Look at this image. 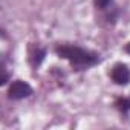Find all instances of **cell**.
Returning a JSON list of instances; mask_svg holds the SVG:
<instances>
[{"mask_svg": "<svg viewBox=\"0 0 130 130\" xmlns=\"http://www.w3.org/2000/svg\"><path fill=\"white\" fill-rule=\"evenodd\" d=\"M54 51L58 55V58L66 60L71 64V68L77 72L89 71L101 63V55L98 52L78 46V44L63 43V44H57Z\"/></svg>", "mask_w": 130, "mask_h": 130, "instance_id": "obj_1", "label": "cell"}, {"mask_svg": "<svg viewBox=\"0 0 130 130\" xmlns=\"http://www.w3.org/2000/svg\"><path fill=\"white\" fill-rule=\"evenodd\" d=\"M32 93H34L32 86L28 81H23V80H14L8 87V98L11 101L26 100V98L32 96Z\"/></svg>", "mask_w": 130, "mask_h": 130, "instance_id": "obj_2", "label": "cell"}, {"mask_svg": "<svg viewBox=\"0 0 130 130\" xmlns=\"http://www.w3.org/2000/svg\"><path fill=\"white\" fill-rule=\"evenodd\" d=\"M109 78L113 84L119 87L128 86L130 84V66H127L125 63H115L109 72Z\"/></svg>", "mask_w": 130, "mask_h": 130, "instance_id": "obj_3", "label": "cell"}, {"mask_svg": "<svg viewBox=\"0 0 130 130\" xmlns=\"http://www.w3.org/2000/svg\"><path fill=\"white\" fill-rule=\"evenodd\" d=\"M46 57V49L38 46V44H32L29 47V64L32 66V69L40 68V64L44 61Z\"/></svg>", "mask_w": 130, "mask_h": 130, "instance_id": "obj_4", "label": "cell"}, {"mask_svg": "<svg viewBox=\"0 0 130 130\" xmlns=\"http://www.w3.org/2000/svg\"><path fill=\"white\" fill-rule=\"evenodd\" d=\"M113 107L122 116H128L130 115V96H118L113 103Z\"/></svg>", "mask_w": 130, "mask_h": 130, "instance_id": "obj_5", "label": "cell"}, {"mask_svg": "<svg viewBox=\"0 0 130 130\" xmlns=\"http://www.w3.org/2000/svg\"><path fill=\"white\" fill-rule=\"evenodd\" d=\"M113 2H115V0H93L96 9H100V11L110 9V6H113Z\"/></svg>", "mask_w": 130, "mask_h": 130, "instance_id": "obj_6", "label": "cell"}, {"mask_svg": "<svg viewBox=\"0 0 130 130\" xmlns=\"http://www.w3.org/2000/svg\"><path fill=\"white\" fill-rule=\"evenodd\" d=\"M2 80H0V84H2V86H5L8 81H9V74H8V69H6V66H5V64H2Z\"/></svg>", "mask_w": 130, "mask_h": 130, "instance_id": "obj_7", "label": "cell"}, {"mask_svg": "<svg viewBox=\"0 0 130 130\" xmlns=\"http://www.w3.org/2000/svg\"><path fill=\"white\" fill-rule=\"evenodd\" d=\"M124 51H125L127 54H130V41H128V43L125 44V47H124Z\"/></svg>", "mask_w": 130, "mask_h": 130, "instance_id": "obj_8", "label": "cell"}]
</instances>
